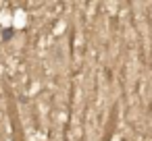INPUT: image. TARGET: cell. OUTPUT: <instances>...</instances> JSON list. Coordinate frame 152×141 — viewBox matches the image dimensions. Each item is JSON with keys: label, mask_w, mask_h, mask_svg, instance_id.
<instances>
[{"label": "cell", "mask_w": 152, "mask_h": 141, "mask_svg": "<svg viewBox=\"0 0 152 141\" xmlns=\"http://www.w3.org/2000/svg\"><path fill=\"white\" fill-rule=\"evenodd\" d=\"M11 35H13V31H11V29H4V33H2V40H11Z\"/></svg>", "instance_id": "obj_1"}]
</instances>
